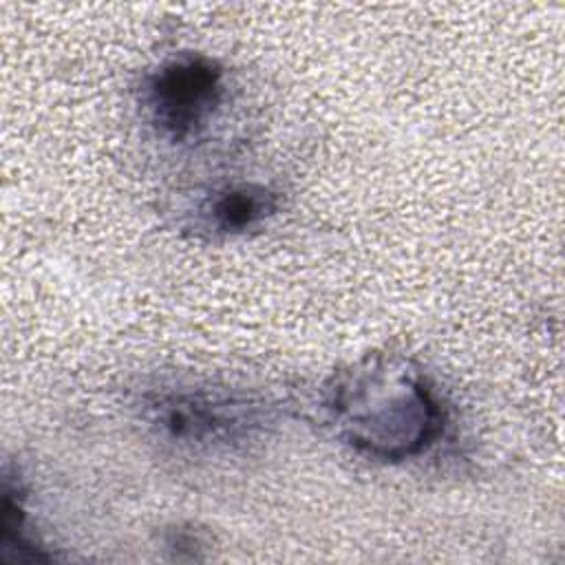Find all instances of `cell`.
<instances>
[{
	"instance_id": "4",
	"label": "cell",
	"mask_w": 565,
	"mask_h": 565,
	"mask_svg": "<svg viewBox=\"0 0 565 565\" xmlns=\"http://www.w3.org/2000/svg\"><path fill=\"white\" fill-rule=\"evenodd\" d=\"M280 207V194L265 183H232L214 190L199 210L201 227L214 236L256 230Z\"/></svg>"
},
{
	"instance_id": "1",
	"label": "cell",
	"mask_w": 565,
	"mask_h": 565,
	"mask_svg": "<svg viewBox=\"0 0 565 565\" xmlns=\"http://www.w3.org/2000/svg\"><path fill=\"white\" fill-rule=\"evenodd\" d=\"M324 408L353 450L391 463L424 455L446 428V408L426 373L388 353L364 355L335 373Z\"/></svg>"
},
{
	"instance_id": "3",
	"label": "cell",
	"mask_w": 565,
	"mask_h": 565,
	"mask_svg": "<svg viewBox=\"0 0 565 565\" xmlns=\"http://www.w3.org/2000/svg\"><path fill=\"white\" fill-rule=\"evenodd\" d=\"M227 93V73L205 53H177L146 73L141 104L161 137L174 143L199 137Z\"/></svg>"
},
{
	"instance_id": "2",
	"label": "cell",
	"mask_w": 565,
	"mask_h": 565,
	"mask_svg": "<svg viewBox=\"0 0 565 565\" xmlns=\"http://www.w3.org/2000/svg\"><path fill=\"white\" fill-rule=\"evenodd\" d=\"M150 422L172 441L196 448H234L267 422L265 406L241 393L205 386L159 388L146 397Z\"/></svg>"
}]
</instances>
